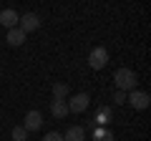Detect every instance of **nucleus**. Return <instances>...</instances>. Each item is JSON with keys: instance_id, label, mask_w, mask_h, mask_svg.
I'll use <instances>...</instances> for the list:
<instances>
[{"instance_id": "10", "label": "nucleus", "mask_w": 151, "mask_h": 141, "mask_svg": "<svg viewBox=\"0 0 151 141\" xmlns=\"http://www.w3.org/2000/svg\"><path fill=\"white\" fill-rule=\"evenodd\" d=\"M8 43L10 45H23L25 43V33H23L20 28H10V30H8Z\"/></svg>"}, {"instance_id": "4", "label": "nucleus", "mask_w": 151, "mask_h": 141, "mask_svg": "<svg viewBox=\"0 0 151 141\" xmlns=\"http://www.w3.org/2000/svg\"><path fill=\"white\" fill-rule=\"evenodd\" d=\"M88 103H91V96L88 93H76L68 101V114H81V111L88 109Z\"/></svg>"}, {"instance_id": "1", "label": "nucleus", "mask_w": 151, "mask_h": 141, "mask_svg": "<svg viewBox=\"0 0 151 141\" xmlns=\"http://www.w3.org/2000/svg\"><path fill=\"white\" fill-rule=\"evenodd\" d=\"M113 83H116V91H136V73L131 68H119L113 73Z\"/></svg>"}, {"instance_id": "2", "label": "nucleus", "mask_w": 151, "mask_h": 141, "mask_svg": "<svg viewBox=\"0 0 151 141\" xmlns=\"http://www.w3.org/2000/svg\"><path fill=\"white\" fill-rule=\"evenodd\" d=\"M126 101H129L136 111H144V109H149L151 98H149L146 91H129V93H126Z\"/></svg>"}, {"instance_id": "3", "label": "nucleus", "mask_w": 151, "mask_h": 141, "mask_svg": "<svg viewBox=\"0 0 151 141\" xmlns=\"http://www.w3.org/2000/svg\"><path fill=\"white\" fill-rule=\"evenodd\" d=\"M106 63H108V50L101 48V45H98V48H93L91 55H88V65H91L93 70H101Z\"/></svg>"}, {"instance_id": "7", "label": "nucleus", "mask_w": 151, "mask_h": 141, "mask_svg": "<svg viewBox=\"0 0 151 141\" xmlns=\"http://www.w3.org/2000/svg\"><path fill=\"white\" fill-rule=\"evenodd\" d=\"M18 20H20V15H18L13 8H5V10L0 13V23H3L8 30H10V28H18Z\"/></svg>"}, {"instance_id": "14", "label": "nucleus", "mask_w": 151, "mask_h": 141, "mask_svg": "<svg viewBox=\"0 0 151 141\" xmlns=\"http://www.w3.org/2000/svg\"><path fill=\"white\" fill-rule=\"evenodd\" d=\"M10 136H13V141H25L28 139V131L23 129V126H15V129L10 131Z\"/></svg>"}, {"instance_id": "16", "label": "nucleus", "mask_w": 151, "mask_h": 141, "mask_svg": "<svg viewBox=\"0 0 151 141\" xmlns=\"http://www.w3.org/2000/svg\"><path fill=\"white\" fill-rule=\"evenodd\" d=\"M113 101H116V103H126V93L124 91H116V93H113Z\"/></svg>"}, {"instance_id": "8", "label": "nucleus", "mask_w": 151, "mask_h": 141, "mask_svg": "<svg viewBox=\"0 0 151 141\" xmlns=\"http://www.w3.org/2000/svg\"><path fill=\"white\" fill-rule=\"evenodd\" d=\"M63 141H86V129L83 126H70L63 134Z\"/></svg>"}, {"instance_id": "12", "label": "nucleus", "mask_w": 151, "mask_h": 141, "mask_svg": "<svg viewBox=\"0 0 151 141\" xmlns=\"http://www.w3.org/2000/svg\"><path fill=\"white\" fill-rule=\"evenodd\" d=\"M50 111H53L55 119H65V116H68V103L65 101H53L50 103Z\"/></svg>"}, {"instance_id": "15", "label": "nucleus", "mask_w": 151, "mask_h": 141, "mask_svg": "<svg viewBox=\"0 0 151 141\" xmlns=\"http://www.w3.org/2000/svg\"><path fill=\"white\" fill-rule=\"evenodd\" d=\"M43 141H63V134H58V131H50V134H45Z\"/></svg>"}, {"instance_id": "6", "label": "nucleus", "mask_w": 151, "mask_h": 141, "mask_svg": "<svg viewBox=\"0 0 151 141\" xmlns=\"http://www.w3.org/2000/svg\"><path fill=\"white\" fill-rule=\"evenodd\" d=\"M38 25H40V18L35 15V13H25V15L18 20V28H20L23 33H30V30H38Z\"/></svg>"}, {"instance_id": "9", "label": "nucleus", "mask_w": 151, "mask_h": 141, "mask_svg": "<svg viewBox=\"0 0 151 141\" xmlns=\"http://www.w3.org/2000/svg\"><path fill=\"white\" fill-rule=\"evenodd\" d=\"M111 109L108 106H101V109L96 111V119H93V126H108L111 124Z\"/></svg>"}, {"instance_id": "5", "label": "nucleus", "mask_w": 151, "mask_h": 141, "mask_svg": "<svg viewBox=\"0 0 151 141\" xmlns=\"http://www.w3.org/2000/svg\"><path fill=\"white\" fill-rule=\"evenodd\" d=\"M43 126V116H40V111H28L25 119H23V129L25 131H38Z\"/></svg>"}, {"instance_id": "11", "label": "nucleus", "mask_w": 151, "mask_h": 141, "mask_svg": "<svg viewBox=\"0 0 151 141\" xmlns=\"http://www.w3.org/2000/svg\"><path fill=\"white\" fill-rule=\"evenodd\" d=\"M93 141H113L111 129H106V126H93Z\"/></svg>"}, {"instance_id": "13", "label": "nucleus", "mask_w": 151, "mask_h": 141, "mask_svg": "<svg viewBox=\"0 0 151 141\" xmlns=\"http://www.w3.org/2000/svg\"><path fill=\"white\" fill-rule=\"evenodd\" d=\"M68 86H65V83H55L53 86V101H65V98H68Z\"/></svg>"}]
</instances>
